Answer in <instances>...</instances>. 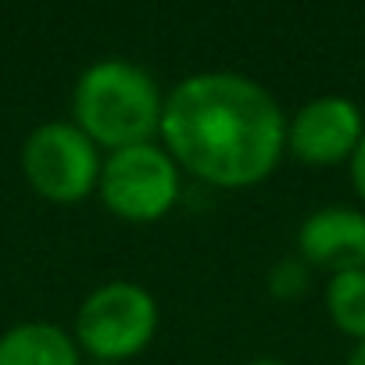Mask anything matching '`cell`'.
<instances>
[{
	"label": "cell",
	"mask_w": 365,
	"mask_h": 365,
	"mask_svg": "<svg viewBox=\"0 0 365 365\" xmlns=\"http://www.w3.org/2000/svg\"><path fill=\"white\" fill-rule=\"evenodd\" d=\"M101 165L97 143L76 122H47L22 147V172L29 187L54 205L83 201L101 182Z\"/></svg>",
	"instance_id": "obj_5"
},
{
	"label": "cell",
	"mask_w": 365,
	"mask_h": 365,
	"mask_svg": "<svg viewBox=\"0 0 365 365\" xmlns=\"http://www.w3.org/2000/svg\"><path fill=\"white\" fill-rule=\"evenodd\" d=\"M326 312L333 326L358 344L365 340V269L336 272L326 283Z\"/></svg>",
	"instance_id": "obj_9"
},
{
	"label": "cell",
	"mask_w": 365,
	"mask_h": 365,
	"mask_svg": "<svg viewBox=\"0 0 365 365\" xmlns=\"http://www.w3.org/2000/svg\"><path fill=\"white\" fill-rule=\"evenodd\" d=\"M247 365H287V361H276V358H258V361H247Z\"/></svg>",
	"instance_id": "obj_13"
},
{
	"label": "cell",
	"mask_w": 365,
	"mask_h": 365,
	"mask_svg": "<svg viewBox=\"0 0 365 365\" xmlns=\"http://www.w3.org/2000/svg\"><path fill=\"white\" fill-rule=\"evenodd\" d=\"M297 258L336 272L365 269V212L358 208H319L297 230Z\"/></svg>",
	"instance_id": "obj_7"
},
{
	"label": "cell",
	"mask_w": 365,
	"mask_h": 365,
	"mask_svg": "<svg viewBox=\"0 0 365 365\" xmlns=\"http://www.w3.org/2000/svg\"><path fill=\"white\" fill-rule=\"evenodd\" d=\"M158 329V304L140 283H104L97 287L79 315H76V340L97 361H122L140 354Z\"/></svg>",
	"instance_id": "obj_3"
},
{
	"label": "cell",
	"mask_w": 365,
	"mask_h": 365,
	"mask_svg": "<svg viewBox=\"0 0 365 365\" xmlns=\"http://www.w3.org/2000/svg\"><path fill=\"white\" fill-rule=\"evenodd\" d=\"M97 190L118 219L154 222L179 201V172L165 147L136 143L108 154Z\"/></svg>",
	"instance_id": "obj_4"
},
{
	"label": "cell",
	"mask_w": 365,
	"mask_h": 365,
	"mask_svg": "<svg viewBox=\"0 0 365 365\" xmlns=\"http://www.w3.org/2000/svg\"><path fill=\"white\" fill-rule=\"evenodd\" d=\"M308 287V262L304 258H283L269 272V290L276 297H297Z\"/></svg>",
	"instance_id": "obj_10"
},
{
	"label": "cell",
	"mask_w": 365,
	"mask_h": 365,
	"mask_svg": "<svg viewBox=\"0 0 365 365\" xmlns=\"http://www.w3.org/2000/svg\"><path fill=\"white\" fill-rule=\"evenodd\" d=\"M365 118L347 97H315L287 122V147L308 165H336L358 150Z\"/></svg>",
	"instance_id": "obj_6"
},
{
	"label": "cell",
	"mask_w": 365,
	"mask_h": 365,
	"mask_svg": "<svg viewBox=\"0 0 365 365\" xmlns=\"http://www.w3.org/2000/svg\"><path fill=\"white\" fill-rule=\"evenodd\" d=\"M0 365H79V347L61 326L22 322L0 336Z\"/></svg>",
	"instance_id": "obj_8"
},
{
	"label": "cell",
	"mask_w": 365,
	"mask_h": 365,
	"mask_svg": "<svg viewBox=\"0 0 365 365\" xmlns=\"http://www.w3.org/2000/svg\"><path fill=\"white\" fill-rule=\"evenodd\" d=\"M93 365H108V361H93Z\"/></svg>",
	"instance_id": "obj_14"
},
{
	"label": "cell",
	"mask_w": 365,
	"mask_h": 365,
	"mask_svg": "<svg viewBox=\"0 0 365 365\" xmlns=\"http://www.w3.org/2000/svg\"><path fill=\"white\" fill-rule=\"evenodd\" d=\"M351 182H354V194L365 201V136H361L358 150L351 154Z\"/></svg>",
	"instance_id": "obj_11"
},
{
	"label": "cell",
	"mask_w": 365,
	"mask_h": 365,
	"mask_svg": "<svg viewBox=\"0 0 365 365\" xmlns=\"http://www.w3.org/2000/svg\"><path fill=\"white\" fill-rule=\"evenodd\" d=\"M347 365H365V340H361V344L354 347V354L347 358Z\"/></svg>",
	"instance_id": "obj_12"
},
{
	"label": "cell",
	"mask_w": 365,
	"mask_h": 365,
	"mask_svg": "<svg viewBox=\"0 0 365 365\" xmlns=\"http://www.w3.org/2000/svg\"><path fill=\"white\" fill-rule=\"evenodd\" d=\"M76 125L101 147L122 150L136 143H150V136L161 129V90L158 83L133 61L104 58L90 65L72 97Z\"/></svg>",
	"instance_id": "obj_2"
},
{
	"label": "cell",
	"mask_w": 365,
	"mask_h": 365,
	"mask_svg": "<svg viewBox=\"0 0 365 365\" xmlns=\"http://www.w3.org/2000/svg\"><path fill=\"white\" fill-rule=\"evenodd\" d=\"M165 147L197 179L240 190L269 179L287 147V118L272 93L237 72L182 79L161 111Z\"/></svg>",
	"instance_id": "obj_1"
}]
</instances>
